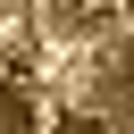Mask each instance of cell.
I'll use <instances>...</instances> for the list:
<instances>
[{"label":"cell","mask_w":134,"mask_h":134,"mask_svg":"<svg viewBox=\"0 0 134 134\" xmlns=\"http://www.w3.org/2000/svg\"><path fill=\"white\" fill-rule=\"evenodd\" d=\"M92 100H100L117 126H134V34H109V42H100V59H92Z\"/></svg>","instance_id":"6da1fadb"},{"label":"cell","mask_w":134,"mask_h":134,"mask_svg":"<svg viewBox=\"0 0 134 134\" xmlns=\"http://www.w3.org/2000/svg\"><path fill=\"white\" fill-rule=\"evenodd\" d=\"M25 17H34L50 42H84V34H100V8H92V0H25Z\"/></svg>","instance_id":"7a4b0ae2"},{"label":"cell","mask_w":134,"mask_h":134,"mask_svg":"<svg viewBox=\"0 0 134 134\" xmlns=\"http://www.w3.org/2000/svg\"><path fill=\"white\" fill-rule=\"evenodd\" d=\"M109 126H117V117H109L100 100H92V109H59V134H109Z\"/></svg>","instance_id":"3957f363"}]
</instances>
